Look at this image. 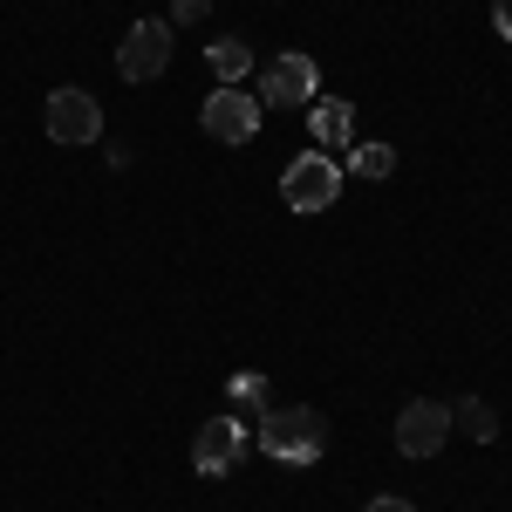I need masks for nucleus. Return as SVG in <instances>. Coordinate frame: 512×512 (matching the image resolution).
<instances>
[{"mask_svg": "<svg viewBox=\"0 0 512 512\" xmlns=\"http://www.w3.org/2000/svg\"><path fill=\"white\" fill-rule=\"evenodd\" d=\"M260 451H267L274 465H321V458H328V417L308 410V403L267 410V417H260Z\"/></svg>", "mask_w": 512, "mask_h": 512, "instance_id": "obj_1", "label": "nucleus"}, {"mask_svg": "<svg viewBox=\"0 0 512 512\" xmlns=\"http://www.w3.org/2000/svg\"><path fill=\"white\" fill-rule=\"evenodd\" d=\"M335 198H342V164L328 151H308V158H294L280 171V205L287 212H328Z\"/></svg>", "mask_w": 512, "mask_h": 512, "instance_id": "obj_2", "label": "nucleus"}, {"mask_svg": "<svg viewBox=\"0 0 512 512\" xmlns=\"http://www.w3.org/2000/svg\"><path fill=\"white\" fill-rule=\"evenodd\" d=\"M205 137H219V144H253V130H260V96H246L239 82H219L212 96H205Z\"/></svg>", "mask_w": 512, "mask_h": 512, "instance_id": "obj_3", "label": "nucleus"}, {"mask_svg": "<svg viewBox=\"0 0 512 512\" xmlns=\"http://www.w3.org/2000/svg\"><path fill=\"white\" fill-rule=\"evenodd\" d=\"M246 444H253V431L239 424V417H212V424H198V437H192V472L198 478H226L246 458Z\"/></svg>", "mask_w": 512, "mask_h": 512, "instance_id": "obj_4", "label": "nucleus"}, {"mask_svg": "<svg viewBox=\"0 0 512 512\" xmlns=\"http://www.w3.org/2000/svg\"><path fill=\"white\" fill-rule=\"evenodd\" d=\"M41 123H48V137H55V144H96V137H103V110H96V96L76 89V82L48 96Z\"/></svg>", "mask_w": 512, "mask_h": 512, "instance_id": "obj_5", "label": "nucleus"}, {"mask_svg": "<svg viewBox=\"0 0 512 512\" xmlns=\"http://www.w3.org/2000/svg\"><path fill=\"white\" fill-rule=\"evenodd\" d=\"M444 437H451V403H437V396L403 403V417H396V451L403 458H437Z\"/></svg>", "mask_w": 512, "mask_h": 512, "instance_id": "obj_6", "label": "nucleus"}, {"mask_svg": "<svg viewBox=\"0 0 512 512\" xmlns=\"http://www.w3.org/2000/svg\"><path fill=\"white\" fill-rule=\"evenodd\" d=\"M164 62H171V28H164V21H137L117 48V76L151 82V76H164Z\"/></svg>", "mask_w": 512, "mask_h": 512, "instance_id": "obj_7", "label": "nucleus"}, {"mask_svg": "<svg viewBox=\"0 0 512 512\" xmlns=\"http://www.w3.org/2000/svg\"><path fill=\"white\" fill-rule=\"evenodd\" d=\"M315 62L308 55H274L267 69H260V103H280V110H294V103H315Z\"/></svg>", "mask_w": 512, "mask_h": 512, "instance_id": "obj_8", "label": "nucleus"}, {"mask_svg": "<svg viewBox=\"0 0 512 512\" xmlns=\"http://www.w3.org/2000/svg\"><path fill=\"white\" fill-rule=\"evenodd\" d=\"M308 130H315L321 151H349V137H355V110L342 103V96H328V103H308Z\"/></svg>", "mask_w": 512, "mask_h": 512, "instance_id": "obj_9", "label": "nucleus"}, {"mask_svg": "<svg viewBox=\"0 0 512 512\" xmlns=\"http://www.w3.org/2000/svg\"><path fill=\"white\" fill-rule=\"evenodd\" d=\"M267 410H274V396H267V376L239 369L233 383H226V417H239V424H260Z\"/></svg>", "mask_w": 512, "mask_h": 512, "instance_id": "obj_10", "label": "nucleus"}, {"mask_svg": "<svg viewBox=\"0 0 512 512\" xmlns=\"http://www.w3.org/2000/svg\"><path fill=\"white\" fill-rule=\"evenodd\" d=\"M451 431H465L472 444H492V437H499V417H492L485 396H458V403H451Z\"/></svg>", "mask_w": 512, "mask_h": 512, "instance_id": "obj_11", "label": "nucleus"}, {"mask_svg": "<svg viewBox=\"0 0 512 512\" xmlns=\"http://www.w3.org/2000/svg\"><path fill=\"white\" fill-rule=\"evenodd\" d=\"M205 62H212V76L219 82H239V76H253V48L239 35H219V41H205Z\"/></svg>", "mask_w": 512, "mask_h": 512, "instance_id": "obj_12", "label": "nucleus"}, {"mask_svg": "<svg viewBox=\"0 0 512 512\" xmlns=\"http://www.w3.org/2000/svg\"><path fill=\"white\" fill-rule=\"evenodd\" d=\"M349 171H355V178H369V185H383V178L396 171V151H390V144H349Z\"/></svg>", "mask_w": 512, "mask_h": 512, "instance_id": "obj_13", "label": "nucleus"}, {"mask_svg": "<svg viewBox=\"0 0 512 512\" xmlns=\"http://www.w3.org/2000/svg\"><path fill=\"white\" fill-rule=\"evenodd\" d=\"M205 7H212V0H171V21L192 28V21H205Z\"/></svg>", "mask_w": 512, "mask_h": 512, "instance_id": "obj_14", "label": "nucleus"}, {"mask_svg": "<svg viewBox=\"0 0 512 512\" xmlns=\"http://www.w3.org/2000/svg\"><path fill=\"white\" fill-rule=\"evenodd\" d=\"M492 28H499V41H512V0H492Z\"/></svg>", "mask_w": 512, "mask_h": 512, "instance_id": "obj_15", "label": "nucleus"}, {"mask_svg": "<svg viewBox=\"0 0 512 512\" xmlns=\"http://www.w3.org/2000/svg\"><path fill=\"white\" fill-rule=\"evenodd\" d=\"M362 512H417L410 499H376V506H362Z\"/></svg>", "mask_w": 512, "mask_h": 512, "instance_id": "obj_16", "label": "nucleus"}]
</instances>
